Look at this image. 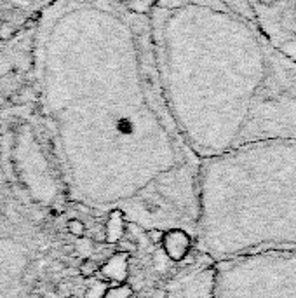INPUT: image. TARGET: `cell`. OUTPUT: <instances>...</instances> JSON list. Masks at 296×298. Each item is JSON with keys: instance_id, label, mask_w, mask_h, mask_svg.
Here are the masks:
<instances>
[{"instance_id": "obj_9", "label": "cell", "mask_w": 296, "mask_h": 298, "mask_svg": "<svg viewBox=\"0 0 296 298\" xmlns=\"http://www.w3.org/2000/svg\"><path fill=\"white\" fill-rule=\"evenodd\" d=\"M66 229L68 232L71 234L73 237H77V239H81V237L86 236V224L82 220H79V218H71V220L66 221Z\"/></svg>"}, {"instance_id": "obj_11", "label": "cell", "mask_w": 296, "mask_h": 298, "mask_svg": "<svg viewBox=\"0 0 296 298\" xmlns=\"http://www.w3.org/2000/svg\"><path fill=\"white\" fill-rule=\"evenodd\" d=\"M164 232H166V230H162V229H148V230H146V239H148V243H152V244H161V243H162V237H164Z\"/></svg>"}, {"instance_id": "obj_2", "label": "cell", "mask_w": 296, "mask_h": 298, "mask_svg": "<svg viewBox=\"0 0 296 298\" xmlns=\"http://www.w3.org/2000/svg\"><path fill=\"white\" fill-rule=\"evenodd\" d=\"M216 298H296V250L221 262Z\"/></svg>"}, {"instance_id": "obj_4", "label": "cell", "mask_w": 296, "mask_h": 298, "mask_svg": "<svg viewBox=\"0 0 296 298\" xmlns=\"http://www.w3.org/2000/svg\"><path fill=\"white\" fill-rule=\"evenodd\" d=\"M129 256H131V253L127 251H117L106 260L103 265H100V274L105 277V281H108L112 286L127 282Z\"/></svg>"}, {"instance_id": "obj_5", "label": "cell", "mask_w": 296, "mask_h": 298, "mask_svg": "<svg viewBox=\"0 0 296 298\" xmlns=\"http://www.w3.org/2000/svg\"><path fill=\"white\" fill-rule=\"evenodd\" d=\"M126 232V214L120 209H113L108 213L105 221V243L119 244Z\"/></svg>"}, {"instance_id": "obj_3", "label": "cell", "mask_w": 296, "mask_h": 298, "mask_svg": "<svg viewBox=\"0 0 296 298\" xmlns=\"http://www.w3.org/2000/svg\"><path fill=\"white\" fill-rule=\"evenodd\" d=\"M161 246L171 262H183L192 250V237L185 229H169L164 232Z\"/></svg>"}, {"instance_id": "obj_8", "label": "cell", "mask_w": 296, "mask_h": 298, "mask_svg": "<svg viewBox=\"0 0 296 298\" xmlns=\"http://www.w3.org/2000/svg\"><path fill=\"white\" fill-rule=\"evenodd\" d=\"M98 272H100V263L93 258H84L79 265V274L84 279H93Z\"/></svg>"}, {"instance_id": "obj_1", "label": "cell", "mask_w": 296, "mask_h": 298, "mask_svg": "<svg viewBox=\"0 0 296 298\" xmlns=\"http://www.w3.org/2000/svg\"><path fill=\"white\" fill-rule=\"evenodd\" d=\"M200 187L202 248L214 258L296 250V138L234 148Z\"/></svg>"}, {"instance_id": "obj_10", "label": "cell", "mask_w": 296, "mask_h": 298, "mask_svg": "<svg viewBox=\"0 0 296 298\" xmlns=\"http://www.w3.org/2000/svg\"><path fill=\"white\" fill-rule=\"evenodd\" d=\"M75 250H77V253L81 256H84V258H87V256H91V253H93V243H91V241H84V237H81V241H79L77 243V248H75Z\"/></svg>"}, {"instance_id": "obj_6", "label": "cell", "mask_w": 296, "mask_h": 298, "mask_svg": "<svg viewBox=\"0 0 296 298\" xmlns=\"http://www.w3.org/2000/svg\"><path fill=\"white\" fill-rule=\"evenodd\" d=\"M105 298H134V289H132V286L127 284V282L110 286Z\"/></svg>"}, {"instance_id": "obj_12", "label": "cell", "mask_w": 296, "mask_h": 298, "mask_svg": "<svg viewBox=\"0 0 296 298\" xmlns=\"http://www.w3.org/2000/svg\"><path fill=\"white\" fill-rule=\"evenodd\" d=\"M37 298H56L54 295H40V296H37Z\"/></svg>"}, {"instance_id": "obj_7", "label": "cell", "mask_w": 296, "mask_h": 298, "mask_svg": "<svg viewBox=\"0 0 296 298\" xmlns=\"http://www.w3.org/2000/svg\"><path fill=\"white\" fill-rule=\"evenodd\" d=\"M110 286L112 284H110L108 281H105V279H101V281H94L93 284L87 286L84 296L86 298H105Z\"/></svg>"}]
</instances>
